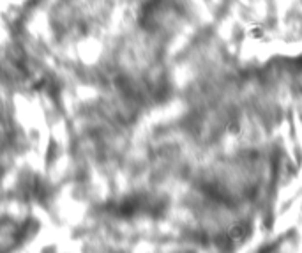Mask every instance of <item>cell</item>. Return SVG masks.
<instances>
[{
	"label": "cell",
	"mask_w": 302,
	"mask_h": 253,
	"mask_svg": "<svg viewBox=\"0 0 302 253\" xmlns=\"http://www.w3.org/2000/svg\"><path fill=\"white\" fill-rule=\"evenodd\" d=\"M251 34H253V36H255V37H256V39H260V37L263 36V30L256 25V27H253V28H251Z\"/></svg>",
	"instance_id": "obj_1"
}]
</instances>
